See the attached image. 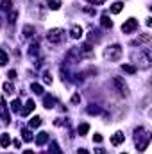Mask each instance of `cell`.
Here are the masks:
<instances>
[{
  "label": "cell",
  "mask_w": 152,
  "mask_h": 154,
  "mask_svg": "<svg viewBox=\"0 0 152 154\" xmlns=\"http://www.w3.org/2000/svg\"><path fill=\"white\" fill-rule=\"evenodd\" d=\"M48 41L52 43V45H59V43H63L65 41V38H66V32L63 29H52V30H48Z\"/></svg>",
  "instance_id": "6da1fadb"
},
{
  "label": "cell",
  "mask_w": 152,
  "mask_h": 154,
  "mask_svg": "<svg viewBox=\"0 0 152 154\" xmlns=\"http://www.w3.org/2000/svg\"><path fill=\"white\" fill-rule=\"evenodd\" d=\"M104 57L107 61H118L122 57V47L120 45H111L104 50Z\"/></svg>",
  "instance_id": "7a4b0ae2"
},
{
  "label": "cell",
  "mask_w": 152,
  "mask_h": 154,
  "mask_svg": "<svg viewBox=\"0 0 152 154\" xmlns=\"http://www.w3.org/2000/svg\"><path fill=\"white\" fill-rule=\"evenodd\" d=\"M136 29H138V20L136 18H129L127 22L122 25V32H124V34H131V32H134Z\"/></svg>",
  "instance_id": "3957f363"
},
{
  "label": "cell",
  "mask_w": 152,
  "mask_h": 154,
  "mask_svg": "<svg viewBox=\"0 0 152 154\" xmlns=\"http://www.w3.org/2000/svg\"><path fill=\"white\" fill-rule=\"evenodd\" d=\"M113 84L116 86L118 93H122V95H127V86H125V83H124V81H122L120 77H113Z\"/></svg>",
  "instance_id": "277c9868"
},
{
  "label": "cell",
  "mask_w": 152,
  "mask_h": 154,
  "mask_svg": "<svg viewBox=\"0 0 152 154\" xmlns=\"http://www.w3.org/2000/svg\"><path fill=\"white\" fill-rule=\"evenodd\" d=\"M70 34H72L74 39H79L80 36H83V27H80V25H74L72 30H70Z\"/></svg>",
  "instance_id": "5b68a950"
},
{
  "label": "cell",
  "mask_w": 152,
  "mask_h": 154,
  "mask_svg": "<svg viewBox=\"0 0 152 154\" xmlns=\"http://www.w3.org/2000/svg\"><path fill=\"white\" fill-rule=\"evenodd\" d=\"M124 142V133H115L113 135V138H111V143H113V145H120V143Z\"/></svg>",
  "instance_id": "8992f818"
},
{
  "label": "cell",
  "mask_w": 152,
  "mask_h": 154,
  "mask_svg": "<svg viewBox=\"0 0 152 154\" xmlns=\"http://www.w3.org/2000/svg\"><path fill=\"white\" fill-rule=\"evenodd\" d=\"M43 106H45L47 109L54 108V106H56V99H54L52 95H47V97H45V100H43Z\"/></svg>",
  "instance_id": "52a82bcc"
},
{
  "label": "cell",
  "mask_w": 152,
  "mask_h": 154,
  "mask_svg": "<svg viewBox=\"0 0 152 154\" xmlns=\"http://www.w3.org/2000/svg\"><path fill=\"white\" fill-rule=\"evenodd\" d=\"M100 23H102V27H104V29H111V27H113V22L109 20V16H107V15H102V18H100Z\"/></svg>",
  "instance_id": "ba28073f"
},
{
  "label": "cell",
  "mask_w": 152,
  "mask_h": 154,
  "mask_svg": "<svg viewBox=\"0 0 152 154\" xmlns=\"http://www.w3.org/2000/svg\"><path fill=\"white\" fill-rule=\"evenodd\" d=\"M32 109H34V100H30V99H29V100H27V106H25V109H23V111H20V113H22L23 117H27V115H29V113L32 111Z\"/></svg>",
  "instance_id": "9c48e42d"
},
{
  "label": "cell",
  "mask_w": 152,
  "mask_h": 154,
  "mask_svg": "<svg viewBox=\"0 0 152 154\" xmlns=\"http://www.w3.org/2000/svg\"><path fill=\"white\" fill-rule=\"evenodd\" d=\"M48 140V133H39V135H38V138H36V143H38V145H43V143Z\"/></svg>",
  "instance_id": "30bf717a"
},
{
  "label": "cell",
  "mask_w": 152,
  "mask_h": 154,
  "mask_svg": "<svg viewBox=\"0 0 152 154\" xmlns=\"http://www.w3.org/2000/svg\"><path fill=\"white\" fill-rule=\"evenodd\" d=\"M22 32H23L25 38H30V36L34 34V27H32V25H23V30H22Z\"/></svg>",
  "instance_id": "8fae6325"
},
{
  "label": "cell",
  "mask_w": 152,
  "mask_h": 154,
  "mask_svg": "<svg viewBox=\"0 0 152 154\" xmlns=\"http://www.w3.org/2000/svg\"><path fill=\"white\" fill-rule=\"evenodd\" d=\"M122 9H124V4H122V2H115L113 6H111V13L116 15V13H120V11H122Z\"/></svg>",
  "instance_id": "7c38bea8"
},
{
  "label": "cell",
  "mask_w": 152,
  "mask_h": 154,
  "mask_svg": "<svg viewBox=\"0 0 152 154\" xmlns=\"http://www.w3.org/2000/svg\"><path fill=\"white\" fill-rule=\"evenodd\" d=\"M30 90H32L34 93H38V95H41V93H43V86H41V84H38V83H32V84H30Z\"/></svg>",
  "instance_id": "4fadbf2b"
},
{
  "label": "cell",
  "mask_w": 152,
  "mask_h": 154,
  "mask_svg": "<svg viewBox=\"0 0 152 154\" xmlns=\"http://www.w3.org/2000/svg\"><path fill=\"white\" fill-rule=\"evenodd\" d=\"M41 122H43V120L39 118V117H34L32 120H30V124H29V126L32 127V129H36V127H39V126H41Z\"/></svg>",
  "instance_id": "5bb4252c"
},
{
  "label": "cell",
  "mask_w": 152,
  "mask_h": 154,
  "mask_svg": "<svg viewBox=\"0 0 152 154\" xmlns=\"http://www.w3.org/2000/svg\"><path fill=\"white\" fill-rule=\"evenodd\" d=\"M9 143H11V138H9V135H2V138H0V145H2V147H7Z\"/></svg>",
  "instance_id": "9a60e30c"
},
{
  "label": "cell",
  "mask_w": 152,
  "mask_h": 154,
  "mask_svg": "<svg viewBox=\"0 0 152 154\" xmlns=\"http://www.w3.org/2000/svg\"><path fill=\"white\" fill-rule=\"evenodd\" d=\"M7 61H9V59H7V54L4 52V50H0V66H6Z\"/></svg>",
  "instance_id": "2e32d148"
},
{
  "label": "cell",
  "mask_w": 152,
  "mask_h": 154,
  "mask_svg": "<svg viewBox=\"0 0 152 154\" xmlns=\"http://www.w3.org/2000/svg\"><path fill=\"white\" fill-rule=\"evenodd\" d=\"M4 91H6L7 95H9V93H13V91H14V86H13V83H9V81H7V83L4 84Z\"/></svg>",
  "instance_id": "e0dca14e"
},
{
  "label": "cell",
  "mask_w": 152,
  "mask_h": 154,
  "mask_svg": "<svg viewBox=\"0 0 152 154\" xmlns=\"http://www.w3.org/2000/svg\"><path fill=\"white\" fill-rule=\"evenodd\" d=\"M88 131H89V126H88V124H80V126H79V135H80V136H84Z\"/></svg>",
  "instance_id": "ac0fdd59"
},
{
  "label": "cell",
  "mask_w": 152,
  "mask_h": 154,
  "mask_svg": "<svg viewBox=\"0 0 152 154\" xmlns=\"http://www.w3.org/2000/svg\"><path fill=\"white\" fill-rule=\"evenodd\" d=\"M36 52H39V45H38V43H32V45H30V50H29V54L34 57V56H36Z\"/></svg>",
  "instance_id": "d6986e66"
},
{
  "label": "cell",
  "mask_w": 152,
  "mask_h": 154,
  "mask_svg": "<svg viewBox=\"0 0 152 154\" xmlns=\"http://www.w3.org/2000/svg\"><path fill=\"white\" fill-rule=\"evenodd\" d=\"M22 138H23V142H32V133H30V131H23Z\"/></svg>",
  "instance_id": "ffe728a7"
},
{
  "label": "cell",
  "mask_w": 152,
  "mask_h": 154,
  "mask_svg": "<svg viewBox=\"0 0 152 154\" xmlns=\"http://www.w3.org/2000/svg\"><path fill=\"white\" fill-rule=\"evenodd\" d=\"M50 152L52 154H61V149H59V145L56 142H52V145H50Z\"/></svg>",
  "instance_id": "44dd1931"
},
{
  "label": "cell",
  "mask_w": 152,
  "mask_h": 154,
  "mask_svg": "<svg viewBox=\"0 0 152 154\" xmlns=\"http://www.w3.org/2000/svg\"><path fill=\"white\" fill-rule=\"evenodd\" d=\"M122 70L127 72V74H134V72H136V68H134V66H131V65H122Z\"/></svg>",
  "instance_id": "7402d4cb"
},
{
  "label": "cell",
  "mask_w": 152,
  "mask_h": 154,
  "mask_svg": "<svg viewBox=\"0 0 152 154\" xmlns=\"http://www.w3.org/2000/svg\"><path fill=\"white\" fill-rule=\"evenodd\" d=\"M88 113H89V115H98V113H100V108H97V106L91 104V106L88 108Z\"/></svg>",
  "instance_id": "603a6c76"
},
{
  "label": "cell",
  "mask_w": 152,
  "mask_h": 154,
  "mask_svg": "<svg viewBox=\"0 0 152 154\" xmlns=\"http://www.w3.org/2000/svg\"><path fill=\"white\" fill-rule=\"evenodd\" d=\"M2 9H4V11L13 9V2H11V0H4V2H2Z\"/></svg>",
  "instance_id": "cb8c5ba5"
},
{
  "label": "cell",
  "mask_w": 152,
  "mask_h": 154,
  "mask_svg": "<svg viewBox=\"0 0 152 154\" xmlns=\"http://www.w3.org/2000/svg\"><path fill=\"white\" fill-rule=\"evenodd\" d=\"M59 2H57V0H48V7L50 9H54V11H56V9H59Z\"/></svg>",
  "instance_id": "d4e9b609"
},
{
  "label": "cell",
  "mask_w": 152,
  "mask_h": 154,
  "mask_svg": "<svg viewBox=\"0 0 152 154\" xmlns=\"http://www.w3.org/2000/svg\"><path fill=\"white\" fill-rule=\"evenodd\" d=\"M11 109L13 111H20V100H13L11 102Z\"/></svg>",
  "instance_id": "484cf974"
},
{
  "label": "cell",
  "mask_w": 152,
  "mask_h": 154,
  "mask_svg": "<svg viewBox=\"0 0 152 154\" xmlns=\"http://www.w3.org/2000/svg\"><path fill=\"white\" fill-rule=\"evenodd\" d=\"M16 16H18V13H16L14 9H13V11H11V15H9V22H11V23H14V22H16Z\"/></svg>",
  "instance_id": "4316f807"
},
{
  "label": "cell",
  "mask_w": 152,
  "mask_h": 154,
  "mask_svg": "<svg viewBox=\"0 0 152 154\" xmlns=\"http://www.w3.org/2000/svg\"><path fill=\"white\" fill-rule=\"evenodd\" d=\"M43 81H45V84H50V83H52V77H50L48 72H45V74H43Z\"/></svg>",
  "instance_id": "83f0119b"
},
{
  "label": "cell",
  "mask_w": 152,
  "mask_h": 154,
  "mask_svg": "<svg viewBox=\"0 0 152 154\" xmlns=\"http://www.w3.org/2000/svg\"><path fill=\"white\" fill-rule=\"evenodd\" d=\"M72 102H74V104H79V102H80V95H77V93H75V95L72 97Z\"/></svg>",
  "instance_id": "f1b7e54d"
},
{
  "label": "cell",
  "mask_w": 152,
  "mask_h": 154,
  "mask_svg": "<svg viewBox=\"0 0 152 154\" xmlns=\"http://www.w3.org/2000/svg\"><path fill=\"white\" fill-rule=\"evenodd\" d=\"M102 140H104V138H102V135H95V136H93V142H97V143H100Z\"/></svg>",
  "instance_id": "f546056e"
},
{
  "label": "cell",
  "mask_w": 152,
  "mask_h": 154,
  "mask_svg": "<svg viewBox=\"0 0 152 154\" xmlns=\"http://www.w3.org/2000/svg\"><path fill=\"white\" fill-rule=\"evenodd\" d=\"M7 75H9V79H14V77H16V70H11Z\"/></svg>",
  "instance_id": "4dcf8cb0"
},
{
  "label": "cell",
  "mask_w": 152,
  "mask_h": 154,
  "mask_svg": "<svg viewBox=\"0 0 152 154\" xmlns=\"http://www.w3.org/2000/svg\"><path fill=\"white\" fill-rule=\"evenodd\" d=\"M95 152H97V154H106V151H104V149H95Z\"/></svg>",
  "instance_id": "1f68e13d"
},
{
  "label": "cell",
  "mask_w": 152,
  "mask_h": 154,
  "mask_svg": "<svg viewBox=\"0 0 152 154\" xmlns=\"http://www.w3.org/2000/svg\"><path fill=\"white\" fill-rule=\"evenodd\" d=\"M77 154H89V152H88L86 149H79V152H77Z\"/></svg>",
  "instance_id": "d6a6232c"
},
{
  "label": "cell",
  "mask_w": 152,
  "mask_h": 154,
  "mask_svg": "<svg viewBox=\"0 0 152 154\" xmlns=\"http://www.w3.org/2000/svg\"><path fill=\"white\" fill-rule=\"evenodd\" d=\"M23 154H34V152H32V151H25Z\"/></svg>",
  "instance_id": "836d02e7"
},
{
  "label": "cell",
  "mask_w": 152,
  "mask_h": 154,
  "mask_svg": "<svg viewBox=\"0 0 152 154\" xmlns=\"http://www.w3.org/2000/svg\"><path fill=\"white\" fill-rule=\"evenodd\" d=\"M88 2H91V4H93V0H88Z\"/></svg>",
  "instance_id": "e575fe53"
},
{
  "label": "cell",
  "mask_w": 152,
  "mask_h": 154,
  "mask_svg": "<svg viewBox=\"0 0 152 154\" xmlns=\"http://www.w3.org/2000/svg\"><path fill=\"white\" fill-rule=\"evenodd\" d=\"M122 154H124V152H122Z\"/></svg>",
  "instance_id": "d590c367"
}]
</instances>
